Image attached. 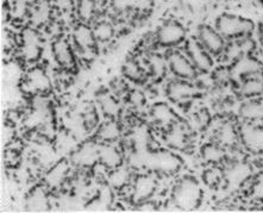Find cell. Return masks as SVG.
<instances>
[{
    "label": "cell",
    "mask_w": 263,
    "mask_h": 213,
    "mask_svg": "<svg viewBox=\"0 0 263 213\" xmlns=\"http://www.w3.org/2000/svg\"><path fill=\"white\" fill-rule=\"evenodd\" d=\"M156 189V181L148 175L137 178L134 185V199L136 201H146Z\"/></svg>",
    "instance_id": "12"
},
{
    "label": "cell",
    "mask_w": 263,
    "mask_h": 213,
    "mask_svg": "<svg viewBox=\"0 0 263 213\" xmlns=\"http://www.w3.org/2000/svg\"><path fill=\"white\" fill-rule=\"evenodd\" d=\"M150 70L155 74L156 76H162L168 68L167 60L161 57L160 55H152L148 60Z\"/></svg>",
    "instance_id": "25"
},
{
    "label": "cell",
    "mask_w": 263,
    "mask_h": 213,
    "mask_svg": "<svg viewBox=\"0 0 263 213\" xmlns=\"http://www.w3.org/2000/svg\"><path fill=\"white\" fill-rule=\"evenodd\" d=\"M198 41L211 55L223 54L227 47L224 37L218 32L216 28L210 27V25H201L199 28Z\"/></svg>",
    "instance_id": "6"
},
{
    "label": "cell",
    "mask_w": 263,
    "mask_h": 213,
    "mask_svg": "<svg viewBox=\"0 0 263 213\" xmlns=\"http://www.w3.org/2000/svg\"><path fill=\"white\" fill-rule=\"evenodd\" d=\"M48 208V199L42 190H33L28 199V210L42 212Z\"/></svg>",
    "instance_id": "20"
},
{
    "label": "cell",
    "mask_w": 263,
    "mask_h": 213,
    "mask_svg": "<svg viewBox=\"0 0 263 213\" xmlns=\"http://www.w3.org/2000/svg\"><path fill=\"white\" fill-rule=\"evenodd\" d=\"M56 6L60 10H69L72 7V0H55Z\"/></svg>",
    "instance_id": "33"
},
{
    "label": "cell",
    "mask_w": 263,
    "mask_h": 213,
    "mask_svg": "<svg viewBox=\"0 0 263 213\" xmlns=\"http://www.w3.org/2000/svg\"><path fill=\"white\" fill-rule=\"evenodd\" d=\"M201 155L206 162L220 163L225 159V150L219 143H210L202 148Z\"/></svg>",
    "instance_id": "18"
},
{
    "label": "cell",
    "mask_w": 263,
    "mask_h": 213,
    "mask_svg": "<svg viewBox=\"0 0 263 213\" xmlns=\"http://www.w3.org/2000/svg\"><path fill=\"white\" fill-rule=\"evenodd\" d=\"M99 161L105 167L115 169L122 164V155L114 145L105 144L99 148Z\"/></svg>",
    "instance_id": "14"
},
{
    "label": "cell",
    "mask_w": 263,
    "mask_h": 213,
    "mask_svg": "<svg viewBox=\"0 0 263 213\" xmlns=\"http://www.w3.org/2000/svg\"><path fill=\"white\" fill-rule=\"evenodd\" d=\"M96 11L95 0H81L79 5V13L84 20H89Z\"/></svg>",
    "instance_id": "28"
},
{
    "label": "cell",
    "mask_w": 263,
    "mask_h": 213,
    "mask_svg": "<svg viewBox=\"0 0 263 213\" xmlns=\"http://www.w3.org/2000/svg\"><path fill=\"white\" fill-rule=\"evenodd\" d=\"M167 140L173 147L181 148L186 142V133L180 126H178V124H173L168 132Z\"/></svg>",
    "instance_id": "23"
},
{
    "label": "cell",
    "mask_w": 263,
    "mask_h": 213,
    "mask_svg": "<svg viewBox=\"0 0 263 213\" xmlns=\"http://www.w3.org/2000/svg\"><path fill=\"white\" fill-rule=\"evenodd\" d=\"M101 107H103L105 113H107L110 115H114L116 112L118 111L117 103H116L112 98H110V96H108V98L103 99V102H101Z\"/></svg>",
    "instance_id": "29"
},
{
    "label": "cell",
    "mask_w": 263,
    "mask_h": 213,
    "mask_svg": "<svg viewBox=\"0 0 263 213\" xmlns=\"http://www.w3.org/2000/svg\"><path fill=\"white\" fill-rule=\"evenodd\" d=\"M67 173H68V164L66 162H60L48 173L47 184L50 187H58L65 180Z\"/></svg>",
    "instance_id": "19"
},
{
    "label": "cell",
    "mask_w": 263,
    "mask_h": 213,
    "mask_svg": "<svg viewBox=\"0 0 263 213\" xmlns=\"http://www.w3.org/2000/svg\"><path fill=\"white\" fill-rule=\"evenodd\" d=\"M254 28L253 22L237 14L223 13L216 22V29L225 40H237L249 36Z\"/></svg>",
    "instance_id": "1"
},
{
    "label": "cell",
    "mask_w": 263,
    "mask_h": 213,
    "mask_svg": "<svg viewBox=\"0 0 263 213\" xmlns=\"http://www.w3.org/2000/svg\"><path fill=\"white\" fill-rule=\"evenodd\" d=\"M240 93L246 98H253V96L261 95L263 93V80L257 75L247 78L240 86Z\"/></svg>",
    "instance_id": "17"
},
{
    "label": "cell",
    "mask_w": 263,
    "mask_h": 213,
    "mask_svg": "<svg viewBox=\"0 0 263 213\" xmlns=\"http://www.w3.org/2000/svg\"><path fill=\"white\" fill-rule=\"evenodd\" d=\"M93 32H95L97 42H106V41H110L114 36V27L107 22H101V23L97 24L96 28L93 29Z\"/></svg>",
    "instance_id": "24"
},
{
    "label": "cell",
    "mask_w": 263,
    "mask_h": 213,
    "mask_svg": "<svg viewBox=\"0 0 263 213\" xmlns=\"http://www.w3.org/2000/svg\"><path fill=\"white\" fill-rule=\"evenodd\" d=\"M168 69L181 80H191L197 75L198 70L191 62L189 56L180 51H172L167 56Z\"/></svg>",
    "instance_id": "5"
},
{
    "label": "cell",
    "mask_w": 263,
    "mask_h": 213,
    "mask_svg": "<svg viewBox=\"0 0 263 213\" xmlns=\"http://www.w3.org/2000/svg\"><path fill=\"white\" fill-rule=\"evenodd\" d=\"M51 82L42 68L36 67L26 74L25 87L32 93H46L50 89Z\"/></svg>",
    "instance_id": "8"
},
{
    "label": "cell",
    "mask_w": 263,
    "mask_h": 213,
    "mask_svg": "<svg viewBox=\"0 0 263 213\" xmlns=\"http://www.w3.org/2000/svg\"><path fill=\"white\" fill-rule=\"evenodd\" d=\"M221 180V174L218 169H211L205 174V181L209 185H218Z\"/></svg>",
    "instance_id": "32"
},
{
    "label": "cell",
    "mask_w": 263,
    "mask_h": 213,
    "mask_svg": "<svg viewBox=\"0 0 263 213\" xmlns=\"http://www.w3.org/2000/svg\"><path fill=\"white\" fill-rule=\"evenodd\" d=\"M52 54L56 62L59 63L62 68L69 69L75 66V57L72 46L68 41L65 38H58L52 43Z\"/></svg>",
    "instance_id": "10"
},
{
    "label": "cell",
    "mask_w": 263,
    "mask_h": 213,
    "mask_svg": "<svg viewBox=\"0 0 263 213\" xmlns=\"http://www.w3.org/2000/svg\"><path fill=\"white\" fill-rule=\"evenodd\" d=\"M156 40L163 47L179 46L186 40V30L179 22L166 21L157 30Z\"/></svg>",
    "instance_id": "3"
},
{
    "label": "cell",
    "mask_w": 263,
    "mask_h": 213,
    "mask_svg": "<svg viewBox=\"0 0 263 213\" xmlns=\"http://www.w3.org/2000/svg\"><path fill=\"white\" fill-rule=\"evenodd\" d=\"M217 136H218V140H219V144L230 145V144L234 143L235 140H236L235 129L232 128V125H230V124L223 125L219 129V131H218Z\"/></svg>",
    "instance_id": "27"
},
{
    "label": "cell",
    "mask_w": 263,
    "mask_h": 213,
    "mask_svg": "<svg viewBox=\"0 0 263 213\" xmlns=\"http://www.w3.org/2000/svg\"><path fill=\"white\" fill-rule=\"evenodd\" d=\"M111 174H110V184L116 187V188H122L123 186H125L127 184L130 179V174L125 168L123 167H117L115 169H111Z\"/></svg>",
    "instance_id": "22"
},
{
    "label": "cell",
    "mask_w": 263,
    "mask_h": 213,
    "mask_svg": "<svg viewBox=\"0 0 263 213\" xmlns=\"http://www.w3.org/2000/svg\"><path fill=\"white\" fill-rule=\"evenodd\" d=\"M120 134L119 126L114 122H107L104 125H101L99 130V138L101 141L106 142V143H111L117 140Z\"/></svg>",
    "instance_id": "21"
},
{
    "label": "cell",
    "mask_w": 263,
    "mask_h": 213,
    "mask_svg": "<svg viewBox=\"0 0 263 213\" xmlns=\"http://www.w3.org/2000/svg\"><path fill=\"white\" fill-rule=\"evenodd\" d=\"M73 38L77 47L80 50L92 51L95 49L97 40L92 29H89L87 25L80 24L74 29Z\"/></svg>",
    "instance_id": "11"
},
{
    "label": "cell",
    "mask_w": 263,
    "mask_h": 213,
    "mask_svg": "<svg viewBox=\"0 0 263 213\" xmlns=\"http://www.w3.org/2000/svg\"><path fill=\"white\" fill-rule=\"evenodd\" d=\"M244 113H246V115H251V117H260L263 113V105L258 103H251L249 105H247Z\"/></svg>",
    "instance_id": "31"
},
{
    "label": "cell",
    "mask_w": 263,
    "mask_h": 213,
    "mask_svg": "<svg viewBox=\"0 0 263 213\" xmlns=\"http://www.w3.org/2000/svg\"><path fill=\"white\" fill-rule=\"evenodd\" d=\"M99 148L93 144H86L75 154V162L81 166H89L99 161Z\"/></svg>",
    "instance_id": "15"
},
{
    "label": "cell",
    "mask_w": 263,
    "mask_h": 213,
    "mask_svg": "<svg viewBox=\"0 0 263 213\" xmlns=\"http://www.w3.org/2000/svg\"><path fill=\"white\" fill-rule=\"evenodd\" d=\"M50 16V6L48 3H40L35 5V9L32 11V21L36 24H43L48 21Z\"/></svg>",
    "instance_id": "26"
},
{
    "label": "cell",
    "mask_w": 263,
    "mask_h": 213,
    "mask_svg": "<svg viewBox=\"0 0 263 213\" xmlns=\"http://www.w3.org/2000/svg\"><path fill=\"white\" fill-rule=\"evenodd\" d=\"M152 114L155 121L161 125H169L172 126L175 124L176 115L171 107L166 104H157L155 107L153 108Z\"/></svg>",
    "instance_id": "16"
},
{
    "label": "cell",
    "mask_w": 263,
    "mask_h": 213,
    "mask_svg": "<svg viewBox=\"0 0 263 213\" xmlns=\"http://www.w3.org/2000/svg\"><path fill=\"white\" fill-rule=\"evenodd\" d=\"M22 42H23V54L26 60L35 61L40 57L42 51V38L39 32L33 29L24 30Z\"/></svg>",
    "instance_id": "7"
},
{
    "label": "cell",
    "mask_w": 263,
    "mask_h": 213,
    "mask_svg": "<svg viewBox=\"0 0 263 213\" xmlns=\"http://www.w3.org/2000/svg\"><path fill=\"white\" fill-rule=\"evenodd\" d=\"M186 55L198 72L208 73L211 70L213 61L211 54L201 46L198 38H190L186 42Z\"/></svg>",
    "instance_id": "4"
},
{
    "label": "cell",
    "mask_w": 263,
    "mask_h": 213,
    "mask_svg": "<svg viewBox=\"0 0 263 213\" xmlns=\"http://www.w3.org/2000/svg\"><path fill=\"white\" fill-rule=\"evenodd\" d=\"M125 72L127 74V76H130L131 79H137V78L142 76V69L136 62L127 63L125 66Z\"/></svg>",
    "instance_id": "30"
},
{
    "label": "cell",
    "mask_w": 263,
    "mask_h": 213,
    "mask_svg": "<svg viewBox=\"0 0 263 213\" xmlns=\"http://www.w3.org/2000/svg\"><path fill=\"white\" fill-rule=\"evenodd\" d=\"M261 72V63L251 57L250 55H246L243 57L238 59L237 61L234 62V66L231 68V75L232 78L237 76L242 78V79H247V78L258 75Z\"/></svg>",
    "instance_id": "9"
},
{
    "label": "cell",
    "mask_w": 263,
    "mask_h": 213,
    "mask_svg": "<svg viewBox=\"0 0 263 213\" xmlns=\"http://www.w3.org/2000/svg\"><path fill=\"white\" fill-rule=\"evenodd\" d=\"M201 189L193 179H183L176 185L173 192V200L181 210L191 211L198 206L200 201Z\"/></svg>",
    "instance_id": "2"
},
{
    "label": "cell",
    "mask_w": 263,
    "mask_h": 213,
    "mask_svg": "<svg viewBox=\"0 0 263 213\" xmlns=\"http://www.w3.org/2000/svg\"><path fill=\"white\" fill-rule=\"evenodd\" d=\"M167 93L174 102H186V100L193 98L197 91H195L193 86L180 79L169 84Z\"/></svg>",
    "instance_id": "13"
}]
</instances>
